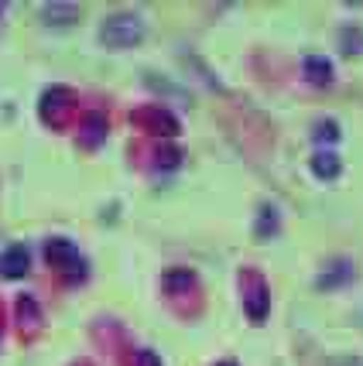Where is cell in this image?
Here are the masks:
<instances>
[{"instance_id":"cell-1","label":"cell","mask_w":363,"mask_h":366,"mask_svg":"<svg viewBox=\"0 0 363 366\" xmlns=\"http://www.w3.org/2000/svg\"><path fill=\"white\" fill-rule=\"evenodd\" d=\"M103 38L110 41V45H134L141 38V21L134 14H117V18L107 21Z\"/></svg>"},{"instance_id":"cell-3","label":"cell","mask_w":363,"mask_h":366,"mask_svg":"<svg viewBox=\"0 0 363 366\" xmlns=\"http://www.w3.org/2000/svg\"><path fill=\"white\" fill-rule=\"evenodd\" d=\"M315 165H319V172H323V174H332V172H336V157H319Z\"/></svg>"},{"instance_id":"cell-2","label":"cell","mask_w":363,"mask_h":366,"mask_svg":"<svg viewBox=\"0 0 363 366\" xmlns=\"http://www.w3.org/2000/svg\"><path fill=\"white\" fill-rule=\"evenodd\" d=\"M24 264H28V253H24V250H11L4 260H0V270H4V274H11V277H18L21 270H24Z\"/></svg>"}]
</instances>
